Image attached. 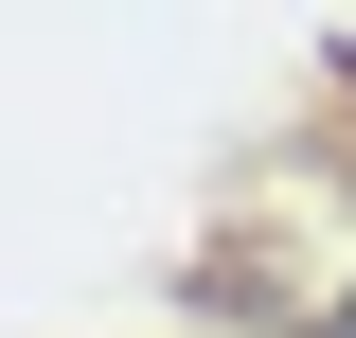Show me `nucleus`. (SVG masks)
Here are the masks:
<instances>
[{"label":"nucleus","mask_w":356,"mask_h":338,"mask_svg":"<svg viewBox=\"0 0 356 338\" xmlns=\"http://www.w3.org/2000/svg\"><path fill=\"white\" fill-rule=\"evenodd\" d=\"M321 338H356V303H339V321H321Z\"/></svg>","instance_id":"obj_1"}]
</instances>
